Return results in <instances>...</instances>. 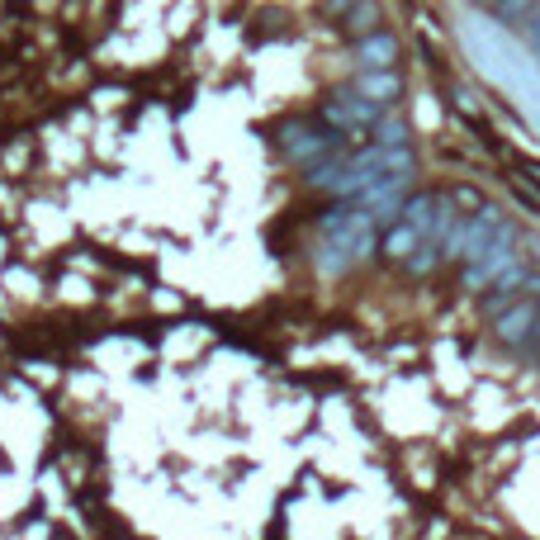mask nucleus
Masks as SVG:
<instances>
[{
	"label": "nucleus",
	"mask_w": 540,
	"mask_h": 540,
	"mask_svg": "<svg viewBox=\"0 0 540 540\" xmlns=\"http://www.w3.org/2000/svg\"><path fill=\"white\" fill-rule=\"evenodd\" d=\"M384 114H389V109L375 105V100H365V95H356L351 86L332 90L323 105H318V119H323L327 128H337L346 143H370V133H375V124Z\"/></svg>",
	"instance_id": "f257e3e1"
},
{
	"label": "nucleus",
	"mask_w": 540,
	"mask_h": 540,
	"mask_svg": "<svg viewBox=\"0 0 540 540\" xmlns=\"http://www.w3.org/2000/svg\"><path fill=\"white\" fill-rule=\"evenodd\" d=\"M346 138L337 133V128H327L318 114H304V119H289L285 124V157L294 166H313L323 162V157H332V152H346Z\"/></svg>",
	"instance_id": "f03ea898"
},
{
	"label": "nucleus",
	"mask_w": 540,
	"mask_h": 540,
	"mask_svg": "<svg viewBox=\"0 0 540 540\" xmlns=\"http://www.w3.org/2000/svg\"><path fill=\"white\" fill-rule=\"evenodd\" d=\"M512 261H517V228H512V223H503V228H498V237L488 242L484 252H474L469 261H460V285L479 294V289L493 285V280H498V275H503Z\"/></svg>",
	"instance_id": "7ed1b4c3"
},
{
	"label": "nucleus",
	"mask_w": 540,
	"mask_h": 540,
	"mask_svg": "<svg viewBox=\"0 0 540 540\" xmlns=\"http://www.w3.org/2000/svg\"><path fill=\"white\" fill-rule=\"evenodd\" d=\"M493 337L507 346V351H531L540 342V294H522L498 313L493 323Z\"/></svg>",
	"instance_id": "20e7f679"
},
{
	"label": "nucleus",
	"mask_w": 540,
	"mask_h": 540,
	"mask_svg": "<svg viewBox=\"0 0 540 540\" xmlns=\"http://www.w3.org/2000/svg\"><path fill=\"white\" fill-rule=\"evenodd\" d=\"M346 86L365 95V100H375V105L394 109V100H403V72L398 67H375V72H356Z\"/></svg>",
	"instance_id": "39448f33"
},
{
	"label": "nucleus",
	"mask_w": 540,
	"mask_h": 540,
	"mask_svg": "<svg viewBox=\"0 0 540 540\" xmlns=\"http://www.w3.org/2000/svg\"><path fill=\"white\" fill-rule=\"evenodd\" d=\"M403 57V43L389 29H375V34L356 38V72H375V67H398Z\"/></svg>",
	"instance_id": "423d86ee"
},
{
	"label": "nucleus",
	"mask_w": 540,
	"mask_h": 540,
	"mask_svg": "<svg viewBox=\"0 0 540 540\" xmlns=\"http://www.w3.org/2000/svg\"><path fill=\"white\" fill-rule=\"evenodd\" d=\"M422 228L408 223V218H394V223H384V237H379V252L389 256L394 266H408V256L417 252V242H422Z\"/></svg>",
	"instance_id": "0eeeda50"
},
{
	"label": "nucleus",
	"mask_w": 540,
	"mask_h": 540,
	"mask_svg": "<svg viewBox=\"0 0 540 540\" xmlns=\"http://www.w3.org/2000/svg\"><path fill=\"white\" fill-rule=\"evenodd\" d=\"M375 29H384V10H379V0H356L351 10L342 15V34L356 43V38L375 34Z\"/></svg>",
	"instance_id": "6e6552de"
},
{
	"label": "nucleus",
	"mask_w": 540,
	"mask_h": 540,
	"mask_svg": "<svg viewBox=\"0 0 540 540\" xmlns=\"http://www.w3.org/2000/svg\"><path fill=\"white\" fill-rule=\"evenodd\" d=\"M484 5H488V10H493L498 19H503V24H526L540 0H484Z\"/></svg>",
	"instance_id": "1a4fd4ad"
},
{
	"label": "nucleus",
	"mask_w": 540,
	"mask_h": 540,
	"mask_svg": "<svg viewBox=\"0 0 540 540\" xmlns=\"http://www.w3.org/2000/svg\"><path fill=\"white\" fill-rule=\"evenodd\" d=\"M370 143H384V147H403L408 143V124L398 119V114H384L375 124V133H370Z\"/></svg>",
	"instance_id": "9d476101"
},
{
	"label": "nucleus",
	"mask_w": 540,
	"mask_h": 540,
	"mask_svg": "<svg viewBox=\"0 0 540 540\" xmlns=\"http://www.w3.org/2000/svg\"><path fill=\"white\" fill-rule=\"evenodd\" d=\"M517 171H522L526 185H536L540 190V157H517Z\"/></svg>",
	"instance_id": "9b49d317"
},
{
	"label": "nucleus",
	"mask_w": 540,
	"mask_h": 540,
	"mask_svg": "<svg viewBox=\"0 0 540 540\" xmlns=\"http://www.w3.org/2000/svg\"><path fill=\"white\" fill-rule=\"evenodd\" d=\"M526 43H531V48L540 53V5L531 10V19H526Z\"/></svg>",
	"instance_id": "f8f14e48"
},
{
	"label": "nucleus",
	"mask_w": 540,
	"mask_h": 540,
	"mask_svg": "<svg viewBox=\"0 0 540 540\" xmlns=\"http://www.w3.org/2000/svg\"><path fill=\"white\" fill-rule=\"evenodd\" d=\"M351 5H356V0H323V10H327L332 19H342L346 10H351Z\"/></svg>",
	"instance_id": "ddd939ff"
}]
</instances>
